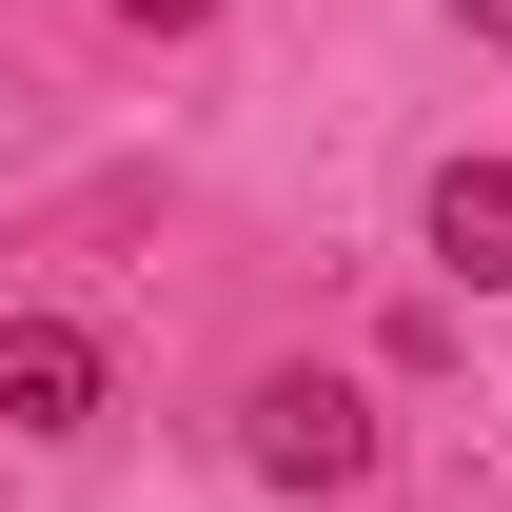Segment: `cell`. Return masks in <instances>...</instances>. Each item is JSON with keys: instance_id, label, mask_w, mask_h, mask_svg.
Masks as SVG:
<instances>
[{"instance_id": "obj_5", "label": "cell", "mask_w": 512, "mask_h": 512, "mask_svg": "<svg viewBox=\"0 0 512 512\" xmlns=\"http://www.w3.org/2000/svg\"><path fill=\"white\" fill-rule=\"evenodd\" d=\"M453 20H473V40H493V60H512V0H453Z\"/></svg>"}, {"instance_id": "obj_1", "label": "cell", "mask_w": 512, "mask_h": 512, "mask_svg": "<svg viewBox=\"0 0 512 512\" xmlns=\"http://www.w3.org/2000/svg\"><path fill=\"white\" fill-rule=\"evenodd\" d=\"M237 453H256V493H355V473H375V394L316 375V355H276V375L237 394Z\"/></svg>"}, {"instance_id": "obj_2", "label": "cell", "mask_w": 512, "mask_h": 512, "mask_svg": "<svg viewBox=\"0 0 512 512\" xmlns=\"http://www.w3.org/2000/svg\"><path fill=\"white\" fill-rule=\"evenodd\" d=\"M99 394H119V355L79 316H0V434H99Z\"/></svg>"}, {"instance_id": "obj_3", "label": "cell", "mask_w": 512, "mask_h": 512, "mask_svg": "<svg viewBox=\"0 0 512 512\" xmlns=\"http://www.w3.org/2000/svg\"><path fill=\"white\" fill-rule=\"evenodd\" d=\"M434 276L512 296V158H453V178H434Z\"/></svg>"}, {"instance_id": "obj_4", "label": "cell", "mask_w": 512, "mask_h": 512, "mask_svg": "<svg viewBox=\"0 0 512 512\" xmlns=\"http://www.w3.org/2000/svg\"><path fill=\"white\" fill-rule=\"evenodd\" d=\"M99 20H138V40H197V20H217V0H99Z\"/></svg>"}]
</instances>
